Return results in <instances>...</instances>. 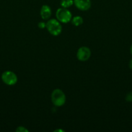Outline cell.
I'll use <instances>...</instances> for the list:
<instances>
[{
  "mask_svg": "<svg viewBox=\"0 0 132 132\" xmlns=\"http://www.w3.org/2000/svg\"><path fill=\"white\" fill-rule=\"evenodd\" d=\"M50 97L53 104L56 107L62 106L66 102V96L64 92L59 88L54 89L53 90Z\"/></svg>",
  "mask_w": 132,
  "mask_h": 132,
  "instance_id": "6da1fadb",
  "label": "cell"
},
{
  "mask_svg": "<svg viewBox=\"0 0 132 132\" xmlns=\"http://www.w3.org/2000/svg\"><path fill=\"white\" fill-rule=\"evenodd\" d=\"M1 79L5 85L13 86L18 82V77L14 72L7 70L4 72L1 75Z\"/></svg>",
  "mask_w": 132,
  "mask_h": 132,
  "instance_id": "277c9868",
  "label": "cell"
},
{
  "mask_svg": "<svg viewBox=\"0 0 132 132\" xmlns=\"http://www.w3.org/2000/svg\"><path fill=\"white\" fill-rule=\"evenodd\" d=\"M54 131H63L64 132V130H60V129H58V130H54Z\"/></svg>",
  "mask_w": 132,
  "mask_h": 132,
  "instance_id": "5bb4252c",
  "label": "cell"
},
{
  "mask_svg": "<svg viewBox=\"0 0 132 132\" xmlns=\"http://www.w3.org/2000/svg\"><path fill=\"white\" fill-rule=\"evenodd\" d=\"M51 9L49 5H44L40 9V16L43 20H49L51 16Z\"/></svg>",
  "mask_w": 132,
  "mask_h": 132,
  "instance_id": "52a82bcc",
  "label": "cell"
},
{
  "mask_svg": "<svg viewBox=\"0 0 132 132\" xmlns=\"http://www.w3.org/2000/svg\"><path fill=\"white\" fill-rule=\"evenodd\" d=\"M16 132H28V130H27L26 128H25L24 126H18V128L16 130Z\"/></svg>",
  "mask_w": 132,
  "mask_h": 132,
  "instance_id": "8fae6325",
  "label": "cell"
},
{
  "mask_svg": "<svg viewBox=\"0 0 132 132\" xmlns=\"http://www.w3.org/2000/svg\"><path fill=\"white\" fill-rule=\"evenodd\" d=\"M74 5L81 11H87L91 6V0H74Z\"/></svg>",
  "mask_w": 132,
  "mask_h": 132,
  "instance_id": "8992f818",
  "label": "cell"
},
{
  "mask_svg": "<svg viewBox=\"0 0 132 132\" xmlns=\"http://www.w3.org/2000/svg\"><path fill=\"white\" fill-rule=\"evenodd\" d=\"M38 27L40 29H44L45 28H46V23L43 21L39 22L38 24Z\"/></svg>",
  "mask_w": 132,
  "mask_h": 132,
  "instance_id": "7c38bea8",
  "label": "cell"
},
{
  "mask_svg": "<svg viewBox=\"0 0 132 132\" xmlns=\"http://www.w3.org/2000/svg\"><path fill=\"white\" fill-rule=\"evenodd\" d=\"M91 51L87 46H82L79 48L76 53V57L80 61H87L90 58Z\"/></svg>",
  "mask_w": 132,
  "mask_h": 132,
  "instance_id": "5b68a950",
  "label": "cell"
},
{
  "mask_svg": "<svg viewBox=\"0 0 132 132\" xmlns=\"http://www.w3.org/2000/svg\"><path fill=\"white\" fill-rule=\"evenodd\" d=\"M74 5V0H61L60 5L62 7L68 9Z\"/></svg>",
  "mask_w": 132,
  "mask_h": 132,
  "instance_id": "9c48e42d",
  "label": "cell"
},
{
  "mask_svg": "<svg viewBox=\"0 0 132 132\" xmlns=\"http://www.w3.org/2000/svg\"><path fill=\"white\" fill-rule=\"evenodd\" d=\"M71 22H72V24L74 26H75V27H79V26L82 25L83 24L84 20H83V18L81 16L77 15V16H75L74 18H72Z\"/></svg>",
  "mask_w": 132,
  "mask_h": 132,
  "instance_id": "ba28073f",
  "label": "cell"
},
{
  "mask_svg": "<svg viewBox=\"0 0 132 132\" xmlns=\"http://www.w3.org/2000/svg\"><path fill=\"white\" fill-rule=\"evenodd\" d=\"M126 101L129 103H131L132 102V92H129V93L126 94L125 97Z\"/></svg>",
  "mask_w": 132,
  "mask_h": 132,
  "instance_id": "30bf717a",
  "label": "cell"
},
{
  "mask_svg": "<svg viewBox=\"0 0 132 132\" xmlns=\"http://www.w3.org/2000/svg\"><path fill=\"white\" fill-rule=\"evenodd\" d=\"M46 28L48 32L54 36H58L62 33V26L60 22L56 19H50L46 23Z\"/></svg>",
  "mask_w": 132,
  "mask_h": 132,
  "instance_id": "7a4b0ae2",
  "label": "cell"
},
{
  "mask_svg": "<svg viewBox=\"0 0 132 132\" xmlns=\"http://www.w3.org/2000/svg\"><path fill=\"white\" fill-rule=\"evenodd\" d=\"M130 53H131V54L132 55V44H131V47H130Z\"/></svg>",
  "mask_w": 132,
  "mask_h": 132,
  "instance_id": "9a60e30c",
  "label": "cell"
},
{
  "mask_svg": "<svg viewBox=\"0 0 132 132\" xmlns=\"http://www.w3.org/2000/svg\"><path fill=\"white\" fill-rule=\"evenodd\" d=\"M56 17L60 23H67L72 19V14L69 10L65 8H59L56 12Z\"/></svg>",
  "mask_w": 132,
  "mask_h": 132,
  "instance_id": "3957f363",
  "label": "cell"
},
{
  "mask_svg": "<svg viewBox=\"0 0 132 132\" xmlns=\"http://www.w3.org/2000/svg\"><path fill=\"white\" fill-rule=\"evenodd\" d=\"M129 68H130L131 70H132V59H131L129 62Z\"/></svg>",
  "mask_w": 132,
  "mask_h": 132,
  "instance_id": "4fadbf2b",
  "label": "cell"
}]
</instances>
